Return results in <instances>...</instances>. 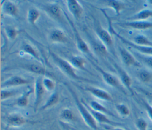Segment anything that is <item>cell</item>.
I'll return each instance as SVG.
<instances>
[{
	"instance_id": "cell-41",
	"label": "cell",
	"mask_w": 152,
	"mask_h": 130,
	"mask_svg": "<svg viewBox=\"0 0 152 130\" xmlns=\"http://www.w3.org/2000/svg\"><path fill=\"white\" fill-rule=\"evenodd\" d=\"M65 130H71V129H70V128H69V127L66 126H65Z\"/></svg>"
},
{
	"instance_id": "cell-34",
	"label": "cell",
	"mask_w": 152,
	"mask_h": 130,
	"mask_svg": "<svg viewBox=\"0 0 152 130\" xmlns=\"http://www.w3.org/2000/svg\"><path fill=\"white\" fill-rule=\"evenodd\" d=\"M43 84L45 90L50 92L55 91V84L54 81L49 77H44L43 78Z\"/></svg>"
},
{
	"instance_id": "cell-21",
	"label": "cell",
	"mask_w": 152,
	"mask_h": 130,
	"mask_svg": "<svg viewBox=\"0 0 152 130\" xmlns=\"http://www.w3.org/2000/svg\"><path fill=\"white\" fill-rule=\"evenodd\" d=\"M20 51L26 54H28L32 56L34 59L37 60V61L42 62V60L40 56H39V54L37 52V50L30 44L28 43H24L21 47Z\"/></svg>"
},
{
	"instance_id": "cell-8",
	"label": "cell",
	"mask_w": 152,
	"mask_h": 130,
	"mask_svg": "<svg viewBox=\"0 0 152 130\" xmlns=\"http://www.w3.org/2000/svg\"><path fill=\"white\" fill-rule=\"evenodd\" d=\"M45 88L43 84V79L41 77H38L34 83V102L33 105V109L34 112H36L38 108L42 103L43 95L45 94Z\"/></svg>"
},
{
	"instance_id": "cell-33",
	"label": "cell",
	"mask_w": 152,
	"mask_h": 130,
	"mask_svg": "<svg viewBox=\"0 0 152 130\" xmlns=\"http://www.w3.org/2000/svg\"><path fill=\"white\" fill-rule=\"evenodd\" d=\"M5 33L7 37L10 40H14L18 34L20 33V30L12 27H7L5 28Z\"/></svg>"
},
{
	"instance_id": "cell-31",
	"label": "cell",
	"mask_w": 152,
	"mask_h": 130,
	"mask_svg": "<svg viewBox=\"0 0 152 130\" xmlns=\"http://www.w3.org/2000/svg\"><path fill=\"white\" fill-rule=\"evenodd\" d=\"M137 77L138 79L142 83H147L150 82L152 79L151 74L147 70L142 69L137 73Z\"/></svg>"
},
{
	"instance_id": "cell-43",
	"label": "cell",
	"mask_w": 152,
	"mask_h": 130,
	"mask_svg": "<svg viewBox=\"0 0 152 130\" xmlns=\"http://www.w3.org/2000/svg\"><path fill=\"white\" fill-rule=\"evenodd\" d=\"M148 2H149V4H150L152 5V1H149Z\"/></svg>"
},
{
	"instance_id": "cell-1",
	"label": "cell",
	"mask_w": 152,
	"mask_h": 130,
	"mask_svg": "<svg viewBox=\"0 0 152 130\" xmlns=\"http://www.w3.org/2000/svg\"><path fill=\"white\" fill-rule=\"evenodd\" d=\"M49 53L51 58L56 65V66L58 67V68L68 77L74 79L75 80L94 83L93 82H92L91 80L79 76L76 73L75 68L71 65L69 62H68L67 61L62 59L52 51H49Z\"/></svg>"
},
{
	"instance_id": "cell-28",
	"label": "cell",
	"mask_w": 152,
	"mask_h": 130,
	"mask_svg": "<svg viewBox=\"0 0 152 130\" xmlns=\"http://www.w3.org/2000/svg\"><path fill=\"white\" fill-rule=\"evenodd\" d=\"M107 5L112 8L115 12L116 15H119L122 9L124 8V5L120 1H107Z\"/></svg>"
},
{
	"instance_id": "cell-22",
	"label": "cell",
	"mask_w": 152,
	"mask_h": 130,
	"mask_svg": "<svg viewBox=\"0 0 152 130\" xmlns=\"http://www.w3.org/2000/svg\"><path fill=\"white\" fill-rule=\"evenodd\" d=\"M89 107L96 112L102 113L107 116L116 118V116L115 115H113V113L112 112H110L109 109H107L103 105H102V104H100V103H99L98 102H96L95 100H92L90 102Z\"/></svg>"
},
{
	"instance_id": "cell-40",
	"label": "cell",
	"mask_w": 152,
	"mask_h": 130,
	"mask_svg": "<svg viewBox=\"0 0 152 130\" xmlns=\"http://www.w3.org/2000/svg\"><path fill=\"white\" fill-rule=\"evenodd\" d=\"M110 130H125V129L124 128H119V127H118V128H113Z\"/></svg>"
},
{
	"instance_id": "cell-37",
	"label": "cell",
	"mask_w": 152,
	"mask_h": 130,
	"mask_svg": "<svg viewBox=\"0 0 152 130\" xmlns=\"http://www.w3.org/2000/svg\"><path fill=\"white\" fill-rule=\"evenodd\" d=\"M136 56L140 59V60L144 62L147 66L152 68V56L149 55H146L141 53H137Z\"/></svg>"
},
{
	"instance_id": "cell-2",
	"label": "cell",
	"mask_w": 152,
	"mask_h": 130,
	"mask_svg": "<svg viewBox=\"0 0 152 130\" xmlns=\"http://www.w3.org/2000/svg\"><path fill=\"white\" fill-rule=\"evenodd\" d=\"M66 87L69 91L71 96L74 99L75 104L77 107L78 110L80 114L81 115L82 118L86 125L91 128L93 130H97L98 129V126L97 124V122L92 116L88 107H87L86 103L83 101H80L79 98L78 97L76 93L74 91L69 87V85L66 84Z\"/></svg>"
},
{
	"instance_id": "cell-7",
	"label": "cell",
	"mask_w": 152,
	"mask_h": 130,
	"mask_svg": "<svg viewBox=\"0 0 152 130\" xmlns=\"http://www.w3.org/2000/svg\"><path fill=\"white\" fill-rule=\"evenodd\" d=\"M113 66L118 72L120 81L122 85L131 93V94L134 95V91L132 88V80L129 74L116 63L113 64Z\"/></svg>"
},
{
	"instance_id": "cell-19",
	"label": "cell",
	"mask_w": 152,
	"mask_h": 130,
	"mask_svg": "<svg viewBox=\"0 0 152 130\" xmlns=\"http://www.w3.org/2000/svg\"><path fill=\"white\" fill-rule=\"evenodd\" d=\"M33 89L32 88H30V87L28 88L15 100L14 104L20 107H26L28 105L29 102V97L30 95L33 93Z\"/></svg>"
},
{
	"instance_id": "cell-25",
	"label": "cell",
	"mask_w": 152,
	"mask_h": 130,
	"mask_svg": "<svg viewBox=\"0 0 152 130\" xmlns=\"http://www.w3.org/2000/svg\"><path fill=\"white\" fill-rule=\"evenodd\" d=\"M71 65L75 68L83 70H87L85 68L86 60L84 58L80 56H73L70 59L69 62Z\"/></svg>"
},
{
	"instance_id": "cell-35",
	"label": "cell",
	"mask_w": 152,
	"mask_h": 130,
	"mask_svg": "<svg viewBox=\"0 0 152 130\" xmlns=\"http://www.w3.org/2000/svg\"><path fill=\"white\" fill-rule=\"evenodd\" d=\"M135 125L138 130H149L147 122L142 118L137 119L135 122Z\"/></svg>"
},
{
	"instance_id": "cell-32",
	"label": "cell",
	"mask_w": 152,
	"mask_h": 130,
	"mask_svg": "<svg viewBox=\"0 0 152 130\" xmlns=\"http://www.w3.org/2000/svg\"><path fill=\"white\" fill-rule=\"evenodd\" d=\"M60 118L61 119L66 121H72L75 120V116L72 111L69 108L64 109L61 114Z\"/></svg>"
},
{
	"instance_id": "cell-5",
	"label": "cell",
	"mask_w": 152,
	"mask_h": 130,
	"mask_svg": "<svg viewBox=\"0 0 152 130\" xmlns=\"http://www.w3.org/2000/svg\"><path fill=\"white\" fill-rule=\"evenodd\" d=\"M64 14L67 21L69 22V23L70 24V26L71 27V28L72 29V31L74 32V36H75L76 44H77V46L78 49L83 53H89V52H90L89 47H88L87 44L86 43V42L83 40V39L80 36V34L79 31H78L77 27L74 25V23L71 20L70 18L68 17V15L66 14V12L65 11H64Z\"/></svg>"
},
{
	"instance_id": "cell-42",
	"label": "cell",
	"mask_w": 152,
	"mask_h": 130,
	"mask_svg": "<svg viewBox=\"0 0 152 130\" xmlns=\"http://www.w3.org/2000/svg\"><path fill=\"white\" fill-rule=\"evenodd\" d=\"M70 128L71 130H78V129H76L75 128H72V127H71V128Z\"/></svg>"
},
{
	"instance_id": "cell-6",
	"label": "cell",
	"mask_w": 152,
	"mask_h": 130,
	"mask_svg": "<svg viewBox=\"0 0 152 130\" xmlns=\"http://www.w3.org/2000/svg\"><path fill=\"white\" fill-rule=\"evenodd\" d=\"M21 68L30 72L34 73L35 74H37L39 75H43L46 77H53V74L50 73L49 71L46 70L43 66L37 65L36 64H21L19 65H17L14 66V68Z\"/></svg>"
},
{
	"instance_id": "cell-10",
	"label": "cell",
	"mask_w": 152,
	"mask_h": 130,
	"mask_svg": "<svg viewBox=\"0 0 152 130\" xmlns=\"http://www.w3.org/2000/svg\"><path fill=\"white\" fill-rule=\"evenodd\" d=\"M30 83L31 81L28 79L22 77L21 76L14 75L10 77L1 83V89L9 88L12 87L27 85Z\"/></svg>"
},
{
	"instance_id": "cell-11",
	"label": "cell",
	"mask_w": 152,
	"mask_h": 130,
	"mask_svg": "<svg viewBox=\"0 0 152 130\" xmlns=\"http://www.w3.org/2000/svg\"><path fill=\"white\" fill-rule=\"evenodd\" d=\"M118 24L122 27L138 30H145L152 28V21H148L147 20L128 21L120 23Z\"/></svg>"
},
{
	"instance_id": "cell-4",
	"label": "cell",
	"mask_w": 152,
	"mask_h": 130,
	"mask_svg": "<svg viewBox=\"0 0 152 130\" xmlns=\"http://www.w3.org/2000/svg\"><path fill=\"white\" fill-rule=\"evenodd\" d=\"M91 63L94 66V68L101 74L102 78L103 80L106 82V83H107L108 85H110L111 87L119 90L125 94H126V92L125 90L124 87L122 85L121 81L116 77L103 70L99 65L94 64V62L91 61Z\"/></svg>"
},
{
	"instance_id": "cell-3",
	"label": "cell",
	"mask_w": 152,
	"mask_h": 130,
	"mask_svg": "<svg viewBox=\"0 0 152 130\" xmlns=\"http://www.w3.org/2000/svg\"><path fill=\"white\" fill-rule=\"evenodd\" d=\"M104 15L106 17L107 19V21H108V24H109V30L108 31L110 33V34H113V35H115L116 37H117L122 42H123L124 43H125V45L130 46L131 47H132L133 49L135 50L136 51H137L138 52H139L141 54H144V55H149V56H152V47H144V46H138L135 45L133 42H131L130 40H128V39H126V38L124 37L123 36H122L121 34H119L118 32H116L114 28L112 27V23H111V20L108 17V16L107 15V14L103 12Z\"/></svg>"
},
{
	"instance_id": "cell-38",
	"label": "cell",
	"mask_w": 152,
	"mask_h": 130,
	"mask_svg": "<svg viewBox=\"0 0 152 130\" xmlns=\"http://www.w3.org/2000/svg\"><path fill=\"white\" fill-rule=\"evenodd\" d=\"M142 103L146 110V112L148 118L152 121V105L149 104L148 102H147L144 100H142Z\"/></svg>"
},
{
	"instance_id": "cell-17",
	"label": "cell",
	"mask_w": 152,
	"mask_h": 130,
	"mask_svg": "<svg viewBox=\"0 0 152 130\" xmlns=\"http://www.w3.org/2000/svg\"><path fill=\"white\" fill-rule=\"evenodd\" d=\"M67 8L69 12L77 20H78L83 12V9L80 3L75 0H69L66 1Z\"/></svg>"
},
{
	"instance_id": "cell-13",
	"label": "cell",
	"mask_w": 152,
	"mask_h": 130,
	"mask_svg": "<svg viewBox=\"0 0 152 130\" xmlns=\"http://www.w3.org/2000/svg\"><path fill=\"white\" fill-rule=\"evenodd\" d=\"M96 34L100 42L107 47L112 50L113 48V40L110 33L103 28L100 26H97L96 30Z\"/></svg>"
},
{
	"instance_id": "cell-26",
	"label": "cell",
	"mask_w": 152,
	"mask_h": 130,
	"mask_svg": "<svg viewBox=\"0 0 152 130\" xmlns=\"http://www.w3.org/2000/svg\"><path fill=\"white\" fill-rule=\"evenodd\" d=\"M135 45L144 47H152V41L144 35H137L133 42Z\"/></svg>"
},
{
	"instance_id": "cell-20",
	"label": "cell",
	"mask_w": 152,
	"mask_h": 130,
	"mask_svg": "<svg viewBox=\"0 0 152 130\" xmlns=\"http://www.w3.org/2000/svg\"><path fill=\"white\" fill-rule=\"evenodd\" d=\"M45 11L53 18L60 20L61 16V9L56 4H49L44 7Z\"/></svg>"
},
{
	"instance_id": "cell-16",
	"label": "cell",
	"mask_w": 152,
	"mask_h": 130,
	"mask_svg": "<svg viewBox=\"0 0 152 130\" xmlns=\"http://www.w3.org/2000/svg\"><path fill=\"white\" fill-rule=\"evenodd\" d=\"M86 104L97 122H98L100 124H107V125H120L121 123L116 122L112 121V120H110L109 118H108L107 115H106L102 113L96 112V111L93 110L92 109H91L89 107V106H88L86 103Z\"/></svg>"
},
{
	"instance_id": "cell-15",
	"label": "cell",
	"mask_w": 152,
	"mask_h": 130,
	"mask_svg": "<svg viewBox=\"0 0 152 130\" xmlns=\"http://www.w3.org/2000/svg\"><path fill=\"white\" fill-rule=\"evenodd\" d=\"M84 89L99 99L108 102H112V97L110 94L103 89L93 87H87Z\"/></svg>"
},
{
	"instance_id": "cell-12",
	"label": "cell",
	"mask_w": 152,
	"mask_h": 130,
	"mask_svg": "<svg viewBox=\"0 0 152 130\" xmlns=\"http://www.w3.org/2000/svg\"><path fill=\"white\" fill-rule=\"evenodd\" d=\"M119 53L122 62L127 66L141 67V63L126 49L119 47Z\"/></svg>"
},
{
	"instance_id": "cell-14",
	"label": "cell",
	"mask_w": 152,
	"mask_h": 130,
	"mask_svg": "<svg viewBox=\"0 0 152 130\" xmlns=\"http://www.w3.org/2000/svg\"><path fill=\"white\" fill-rule=\"evenodd\" d=\"M1 11L2 15H7L12 17H17L18 9L17 5L11 1H3L1 2Z\"/></svg>"
},
{
	"instance_id": "cell-39",
	"label": "cell",
	"mask_w": 152,
	"mask_h": 130,
	"mask_svg": "<svg viewBox=\"0 0 152 130\" xmlns=\"http://www.w3.org/2000/svg\"><path fill=\"white\" fill-rule=\"evenodd\" d=\"M142 90V93H143L149 99H150L151 101L152 102V94L148 93V91H145V90Z\"/></svg>"
},
{
	"instance_id": "cell-18",
	"label": "cell",
	"mask_w": 152,
	"mask_h": 130,
	"mask_svg": "<svg viewBox=\"0 0 152 130\" xmlns=\"http://www.w3.org/2000/svg\"><path fill=\"white\" fill-rule=\"evenodd\" d=\"M49 39L52 43H65L67 40V37L62 30L55 28L49 33Z\"/></svg>"
},
{
	"instance_id": "cell-24",
	"label": "cell",
	"mask_w": 152,
	"mask_h": 130,
	"mask_svg": "<svg viewBox=\"0 0 152 130\" xmlns=\"http://www.w3.org/2000/svg\"><path fill=\"white\" fill-rule=\"evenodd\" d=\"M59 101V94L57 91H53V93L50 96L48 99L45 102L44 104L40 108L41 110H45L56 104Z\"/></svg>"
},
{
	"instance_id": "cell-29",
	"label": "cell",
	"mask_w": 152,
	"mask_h": 130,
	"mask_svg": "<svg viewBox=\"0 0 152 130\" xmlns=\"http://www.w3.org/2000/svg\"><path fill=\"white\" fill-rule=\"evenodd\" d=\"M18 90H10L8 88L1 89V99L2 101L7 100L9 98L12 97L17 95L18 93Z\"/></svg>"
},
{
	"instance_id": "cell-27",
	"label": "cell",
	"mask_w": 152,
	"mask_h": 130,
	"mask_svg": "<svg viewBox=\"0 0 152 130\" xmlns=\"http://www.w3.org/2000/svg\"><path fill=\"white\" fill-rule=\"evenodd\" d=\"M40 16V14L39 11L36 9H28L27 14V19L28 22L32 26H34L37 21V20L39 18Z\"/></svg>"
},
{
	"instance_id": "cell-9",
	"label": "cell",
	"mask_w": 152,
	"mask_h": 130,
	"mask_svg": "<svg viewBox=\"0 0 152 130\" xmlns=\"http://www.w3.org/2000/svg\"><path fill=\"white\" fill-rule=\"evenodd\" d=\"M5 122L7 128L20 127L25 125L27 120L20 113H11L5 117Z\"/></svg>"
},
{
	"instance_id": "cell-36",
	"label": "cell",
	"mask_w": 152,
	"mask_h": 130,
	"mask_svg": "<svg viewBox=\"0 0 152 130\" xmlns=\"http://www.w3.org/2000/svg\"><path fill=\"white\" fill-rule=\"evenodd\" d=\"M93 46L97 53H100L101 55H105L107 53V47L101 42L100 43L94 41L93 42Z\"/></svg>"
},
{
	"instance_id": "cell-23",
	"label": "cell",
	"mask_w": 152,
	"mask_h": 130,
	"mask_svg": "<svg viewBox=\"0 0 152 130\" xmlns=\"http://www.w3.org/2000/svg\"><path fill=\"white\" fill-rule=\"evenodd\" d=\"M152 17V9H144L134 15L128 18L129 21H136V20H146L149 18Z\"/></svg>"
},
{
	"instance_id": "cell-30",
	"label": "cell",
	"mask_w": 152,
	"mask_h": 130,
	"mask_svg": "<svg viewBox=\"0 0 152 130\" xmlns=\"http://www.w3.org/2000/svg\"><path fill=\"white\" fill-rule=\"evenodd\" d=\"M115 109L120 116L122 117H127L130 115V110L129 107L124 103H119L115 105Z\"/></svg>"
}]
</instances>
